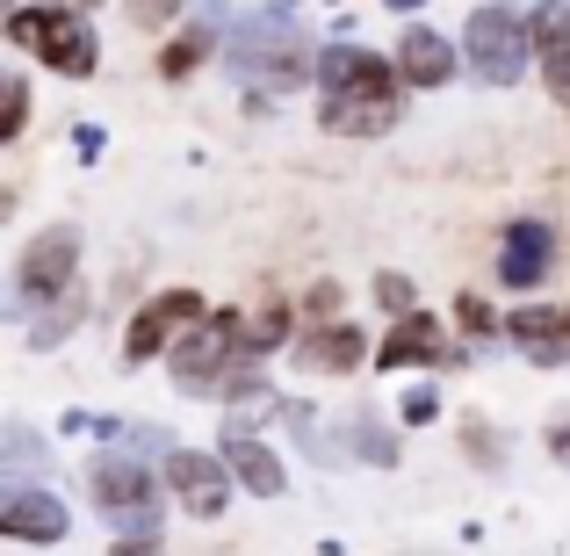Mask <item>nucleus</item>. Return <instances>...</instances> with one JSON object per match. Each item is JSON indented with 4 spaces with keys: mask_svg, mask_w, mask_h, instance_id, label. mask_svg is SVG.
Wrapping results in <instances>:
<instances>
[{
    "mask_svg": "<svg viewBox=\"0 0 570 556\" xmlns=\"http://www.w3.org/2000/svg\"><path fill=\"white\" fill-rule=\"evenodd\" d=\"M404 116V80L397 58L368 43H325L318 51V124L333 138H383Z\"/></svg>",
    "mask_w": 570,
    "mask_h": 556,
    "instance_id": "f257e3e1",
    "label": "nucleus"
},
{
    "mask_svg": "<svg viewBox=\"0 0 570 556\" xmlns=\"http://www.w3.org/2000/svg\"><path fill=\"white\" fill-rule=\"evenodd\" d=\"M224 58H232V72L261 101L318 80V51H311V29H304V14H296V0H267V8L238 14L232 37H224Z\"/></svg>",
    "mask_w": 570,
    "mask_h": 556,
    "instance_id": "f03ea898",
    "label": "nucleus"
},
{
    "mask_svg": "<svg viewBox=\"0 0 570 556\" xmlns=\"http://www.w3.org/2000/svg\"><path fill=\"white\" fill-rule=\"evenodd\" d=\"M8 37L22 43V51H37L51 72H66V80H87V72L101 66L95 22H87L80 8H58V0H43V8H14L8 14Z\"/></svg>",
    "mask_w": 570,
    "mask_h": 556,
    "instance_id": "7ed1b4c3",
    "label": "nucleus"
},
{
    "mask_svg": "<svg viewBox=\"0 0 570 556\" xmlns=\"http://www.w3.org/2000/svg\"><path fill=\"white\" fill-rule=\"evenodd\" d=\"M462 58L484 87H513L534 58V37H528V14L513 0H484V8L462 22Z\"/></svg>",
    "mask_w": 570,
    "mask_h": 556,
    "instance_id": "20e7f679",
    "label": "nucleus"
},
{
    "mask_svg": "<svg viewBox=\"0 0 570 556\" xmlns=\"http://www.w3.org/2000/svg\"><path fill=\"white\" fill-rule=\"evenodd\" d=\"M87 491L124 535H159V477L130 456H95L87 462Z\"/></svg>",
    "mask_w": 570,
    "mask_h": 556,
    "instance_id": "39448f33",
    "label": "nucleus"
},
{
    "mask_svg": "<svg viewBox=\"0 0 570 556\" xmlns=\"http://www.w3.org/2000/svg\"><path fill=\"white\" fill-rule=\"evenodd\" d=\"M72 275H80V232H72V224H51V232H37L22 246V261H14V304L22 311L58 304V296H72Z\"/></svg>",
    "mask_w": 570,
    "mask_h": 556,
    "instance_id": "423d86ee",
    "label": "nucleus"
},
{
    "mask_svg": "<svg viewBox=\"0 0 570 556\" xmlns=\"http://www.w3.org/2000/svg\"><path fill=\"white\" fill-rule=\"evenodd\" d=\"M195 319H209V304L195 290H159L153 304L130 319V333H124V362L138 369V362H153V354H167L174 348V333H188Z\"/></svg>",
    "mask_w": 570,
    "mask_h": 556,
    "instance_id": "0eeeda50",
    "label": "nucleus"
},
{
    "mask_svg": "<svg viewBox=\"0 0 570 556\" xmlns=\"http://www.w3.org/2000/svg\"><path fill=\"white\" fill-rule=\"evenodd\" d=\"M167 485H174V499L188 506L195 520H217L224 506H232V462L224 456H203V448H174L167 456Z\"/></svg>",
    "mask_w": 570,
    "mask_h": 556,
    "instance_id": "6e6552de",
    "label": "nucleus"
},
{
    "mask_svg": "<svg viewBox=\"0 0 570 556\" xmlns=\"http://www.w3.org/2000/svg\"><path fill=\"white\" fill-rule=\"evenodd\" d=\"M66 499H51L43 485H0V535L8 543H66Z\"/></svg>",
    "mask_w": 570,
    "mask_h": 556,
    "instance_id": "1a4fd4ad",
    "label": "nucleus"
},
{
    "mask_svg": "<svg viewBox=\"0 0 570 556\" xmlns=\"http://www.w3.org/2000/svg\"><path fill=\"white\" fill-rule=\"evenodd\" d=\"M390 58H397V80L404 87H448V80H455V66H462V51L441 37V29H426V22H404Z\"/></svg>",
    "mask_w": 570,
    "mask_h": 556,
    "instance_id": "9d476101",
    "label": "nucleus"
},
{
    "mask_svg": "<svg viewBox=\"0 0 570 556\" xmlns=\"http://www.w3.org/2000/svg\"><path fill=\"white\" fill-rule=\"evenodd\" d=\"M441 362H455V348H448V333H441V319H426V311H404L397 325H390V340L376 348V369H441Z\"/></svg>",
    "mask_w": 570,
    "mask_h": 556,
    "instance_id": "9b49d317",
    "label": "nucleus"
},
{
    "mask_svg": "<svg viewBox=\"0 0 570 556\" xmlns=\"http://www.w3.org/2000/svg\"><path fill=\"white\" fill-rule=\"evenodd\" d=\"M549 267H557V232L549 224H513L505 232V246H499V282L505 290H542L549 282Z\"/></svg>",
    "mask_w": 570,
    "mask_h": 556,
    "instance_id": "f8f14e48",
    "label": "nucleus"
},
{
    "mask_svg": "<svg viewBox=\"0 0 570 556\" xmlns=\"http://www.w3.org/2000/svg\"><path fill=\"white\" fill-rule=\"evenodd\" d=\"M528 37H534V66L557 87V101H570V0H534L528 8Z\"/></svg>",
    "mask_w": 570,
    "mask_h": 556,
    "instance_id": "ddd939ff",
    "label": "nucleus"
},
{
    "mask_svg": "<svg viewBox=\"0 0 570 556\" xmlns=\"http://www.w3.org/2000/svg\"><path fill=\"white\" fill-rule=\"evenodd\" d=\"M296 369H311V375H347V369H362L368 362V340H362V325H318V333H304L296 340V354H289Z\"/></svg>",
    "mask_w": 570,
    "mask_h": 556,
    "instance_id": "4468645a",
    "label": "nucleus"
},
{
    "mask_svg": "<svg viewBox=\"0 0 570 556\" xmlns=\"http://www.w3.org/2000/svg\"><path fill=\"white\" fill-rule=\"evenodd\" d=\"M505 333L520 340V354H528L534 369H557L570 362V311H549V304H528L505 319Z\"/></svg>",
    "mask_w": 570,
    "mask_h": 556,
    "instance_id": "2eb2a0df",
    "label": "nucleus"
},
{
    "mask_svg": "<svg viewBox=\"0 0 570 556\" xmlns=\"http://www.w3.org/2000/svg\"><path fill=\"white\" fill-rule=\"evenodd\" d=\"M217 456L232 462V477L253 491V499H282V491H289V470H282V456H275V448H261L253 433H232V427H224V448H217Z\"/></svg>",
    "mask_w": 570,
    "mask_h": 556,
    "instance_id": "dca6fc26",
    "label": "nucleus"
},
{
    "mask_svg": "<svg viewBox=\"0 0 570 556\" xmlns=\"http://www.w3.org/2000/svg\"><path fill=\"white\" fill-rule=\"evenodd\" d=\"M0 470L22 485V477H43L51 470V448H43L37 427H22V419H0Z\"/></svg>",
    "mask_w": 570,
    "mask_h": 556,
    "instance_id": "f3484780",
    "label": "nucleus"
},
{
    "mask_svg": "<svg viewBox=\"0 0 570 556\" xmlns=\"http://www.w3.org/2000/svg\"><path fill=\"white\" fill-rule=\"evenodd\" d=\"M209 43H217V29H209V22L181 29V37H174L167 51H159V72H167V80H188V72H195V58H203Z\"/></svg>",
    "mask_w": 570,
    "mask_h": 556,
    "instance_id": "a211bd4d",
    "label": "nucleus"
},
{
    "mask_svg": "<svg viewBox=\"0 0 570 556\" xmlns=\"http://www.w3.org/2000/svg\"><path fill=\"white\" fill-rule=\"evenodd\" d=\"M29 130V80L22 72H0V145H14Z\"/></svg>",
    "mask_w": 570,
    "mask_h": 556,
    "instance_id": "6ab92c4d",
    "label": "nucleus"
},
{
    "mask_svg": "<svg viewBox=\"0 0 570 556\" xmlns=\"http://www.w3.org/2000/svg\"><path fill=\"white\" fill-rule=\"evenodd\" d=\"M376 304L390 311V319H404V311H419V290H412V275H397V267H383V275H376Z\"/></svg>",
    "mask_w": 570,
    "mask_h": 556,
    "instance_id": "aec40b11",
    "label": "nucleus"
},
{
    "mask_svg": "<svg viewBox=\"0 0 570 556\" xmlns=\"http://www.w3.org/2000/svg\"><path fill=\"white\" fill-rule=\"evenodd\" d=\"M397 419H404V427H433V419H441V398H433V390H426V383H419V390H404V404H397Z\"/></svg>",
    "mask_w": 570,
    "mask_h": 556,
    "instance_id": "412c9836",
    "label": "nucleus"
},
{
    "mask_svg": "<svg viewBox=\"0 0 570 556\" xmlns=\"http://www.w3.org/2000/svg\"><path fill=\"white\" fill-rule=\"evenodd\" d=\"M124 8H130V22L159 29V22H174V14H181V0H124Z\"/></svg>",
    "mask_w": 570,
    "mask_h": 556,
    "instance_id": "4be33fe9",
    "label": "nucleus"
},
{
    "mask_svg": "<svg viewBox=\"0 0 570 556\" xmlns=\"http://www.w3.org/2000/svg\"><path fill=\"white\" fill-rule=\"evenodd\" d=\"M354 448H362L368 462H390V433L376 427V419H362V427H354Z\"/></svg>",
    "mask_w": 570,
    "mask_h": 556,
    "instance_id": "5701e85b",
    "label": "nucleus"
},
{
    "mask_svg": "<svg viewBox=\"0 0 570 556\" xmlns=\"http://www.w3.org/2000/svg\"><path fill=\"white\" fill-rule=\"evenodd\" d=\"M462 441H470V456L484 462V470H499V456H505V448H499V433H491V427H470Z\"/></svg>",
    "mask_w": 570,
    "mask_h": 556,
    "instance_id": "b1692460",
    "label": "nucleus"
},
{
    "mask_svg": "<svg viewBox=\"0 0 570 556\" xmlns=\"http://www.w3.org/2000/svg\"><path fill=\"white\" fill-rule=\"evenodd\" d=\"M72 319H80V304H58L51 319L37 325V348H51V340H66V333H72Z\"/></svg>",
    "mask_w": 570,
    "mask_h": 556,
    "instance_id": "393cba45",
    "label": "nucleus"
},
{
    "mask_svg": "<svg viewBox=\"0 0 570 556\" xmlns=\"http://www.w3.org/2000/svg\"><path fill=\"white\" fill-rule=\"evenodd\" d=\"M549 456H557L563 470H570V404H563L557 419H549Z\"/></svg>",
    "mask_w": 570,
    "mask_h": 556,
    "instance_id": "a878e982",
    "label": "nucleus"
},
{
    "mask_svg": "<svg viewBox=\"0 0 570 556\" xmlns=\"http://www.w3.org/2000/svg\"><path fill=\"white\" fill-rule=\"evenodd\" d=\"M304 304H311V319H333V311H340V282H318Z\"/></svg>",
    "mask_w": 570,
    "mask_h": 556,
    "instance_id": "bb28decb",
    "label": "nucleus"
},
{
    "mask_svg": "<svg viewBox=\"0 0 570 556\" xmlns=\"http://www.w3.org/2000/svg\"><path fill=\"white\" fill-rule=\"evenodd\" d=\"M455 319H462V325H470V333H491V325H499V319H491V311H484V304H476V296H462V304H455Z\"/></svg>",
    "mask_w": 570,
    "mask_h": 556,
    "instance_id": "cd10ccee",
    "label": "nucleus"
},
{
    "mask_svg": "<svg viewBox=\"0 0 570 556\" xmlns=\"http://www.w3.org/2000/svg\"><path fill=\"white\" fill-rule=\"evenodd\" d=\"M109 556H159V535H130V543H109Z\"/></svg>",
    "mask_w": 570,
    "mask_h": 556,
    "instance_id": "c85d7f7f",
    "label": "nucleus"
},
{
    "mask_svg": "<svg viewBox=\"0 0 570 556\" xmlns=\"http://www.w3.org/2000/svg\"><path fill=\"white\" fill-rule=\"evenodd\" d=\"M14 217V188H0V224H8Z\"/></svg>",
    "mask_w": 570,
    "mask_h": 556,
    "instance_id": "c756f323",
    "label": "nucleus"
},
{
    "mask_svg": "<svg viewBox=\"0 0 570 556\" xmlns=\"http://www.w3.org/2000/svg\"><path fill=\"white\" fill-rule=\"evenodd\" d=\"M390 8H397V14H404V8H419V0H390Z\"/></svg>",
    "mask_w": 570,
    "mask_h": 556,
    "instance_id": "7c9ffc66",
    "label": "nucleus"
},
{
    "mask_svg": "<svg viewBox=\"0 0 570 556\" xmlns=\"http://www.w3.org/2000/svg\"><path fill=\"white\" fill-rule=\"evenodd\" d=\"M0 8H14V0H0Z\"/></svg>",
    "mask_w": 570,
    "mask_h": 556,
    "instance_id": "2f4dec72",
    "label": "nucleus"
}]
</instances>
